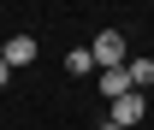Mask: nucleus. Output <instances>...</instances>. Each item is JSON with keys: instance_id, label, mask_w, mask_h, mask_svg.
<instances>
[{"instance_id": "nucleus-5", "label": "nucleus", "mask_w": 154, "mask_h": 130, "mask_svg": "<svg viewBox=\"0 0 154 130\" xmlns=\"http://www.w3.org/2000/svg\"><path fill=\"white\" fill-rule=\"evenodd\" d=\"M65 71H71V77H89V71H95V53H89V47H71V53H65Z\"/></svg>"}, {"instance_id": "nucleus-4", "label": "nucleus", "mask_w": 154, "mask_h": 130, "mask_svg": "<svg viewBox=\"0 0 154 130\" xmlns=\"http://www.w3.org/2000/svg\"><path fill=\"white\" fill-rule=\"evenodd\" d=\"M0 59H6V65H30V59H36V36H12L0 47Z\"/></svg>"}, {"instance_id": "nucleus-3", "label": "nucleus", "mask_w": 154, "mask_h": 130, "mask_svg": "<svg viewBox=\"0 0 154 130\" xmlns=\"http://www.w3.org/2000/svg\"><path fill=\"white\" fill-rule=\"evenodd\" d=\"M101 95H107V101H125V95H131V65H113V71H101Z\"/></svg>"}, {"instance_id": "nucleus-2", "label": "nucleus", "mask_w": 154, "mask_h": 130, "mask_svg": "<svg viewBox=\"0 0 154 130\" xmlns=\"http://www.w3.org/2000/svg\"><path fill=\"white\" fill-rule=\"evenodd\" d=\"M89 53H95V71H113V65H125V36L119 30H101Z\"/></svg>"}, {"instance_id": "nucleus-1", "label": "nucleus", "mask_w": 154, "mask_h": 130, "mask_svg": "<svg viewBox=\"0 0 154 130\" xmlns=\"http://www.w3.org/2000/svg\"><path fill=\"white\" fill-rule=\"evenodd\" d=\"M142 118H148V101H142L136 89L125 95V101H113V112H107V124H119V130H136Z\"/></svg>"}, {"instance_id": "nucleus-8", "label": "nucleus", "mask_w": 154, "mask_h": 130, "mask_svg": "<svg viewBox=\"0 0 154 130\" xmlns=\"http://www.w3.org/2000/svg\"><path fill=\"white\" fill-rule=\"evenodd\" d=\"M101 130H119V124H101Z\"/></svg>"}, {"instance_id": "nucleus-6", "label": "nucleus", "mask_w": 154, "mask_h": 130, "mask_svg": "<svg viewBox=\"0 0 154 130\" xmlns=\"http://www.w3.org/2000/svg\"><path fill=\"white\" fill-rule=\"evenodd\" d=\"M131 89H154V59H131Z\"/></svg>"}, {"instance_id": "nucleus-7", "label": "nucleus", "mask_w": 154, "mask_h": 130, "mask_svg": "<svg viewBox=\"0 0 154 130\" xmlns=\"http://www.w3.org/2000/svg\"><path fill=\"white\" fill-rule=\"evenodd\" d=\"M6 77H12V65H6V59H0V89H6Z\"/></svg>"}]
</instances>
